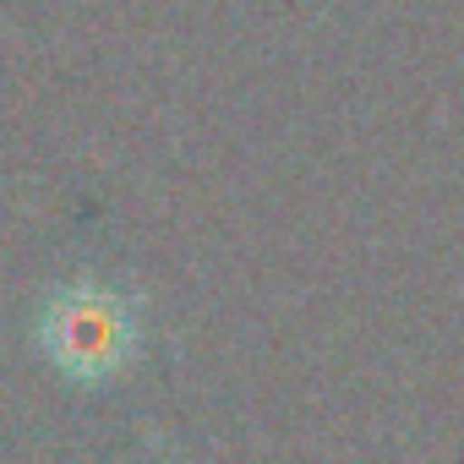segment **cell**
Instances as JSON below:
<instances>
[{"label": "cell", "mask_w": 464, "mask_h": 464, "mask_svg": "<svg viewBox=\"0 0 464 464\" xmlns=\"http://www.w3.org/2000/svg\"><path fill=\"white\" fill-rule=\"evenodd\" d=\"M39 339L50 350V361L72 377H110L131 361L137 350V317L131 301L99 285H77L61 290L39 323Z\"/></svg>", "instance_id": "obj_1"}]
</instances>
